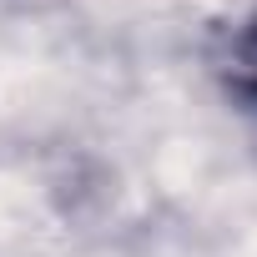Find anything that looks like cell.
Listing matches in <instances>:
<instances>
[{"mask_svg":"<svg viewBox=\"0 0 257 257\" xmlns=\"http://www.w3.org/2000/svg\"><path fill=\"white\" fill-rule=\"evenodd\" d=\"M222 71H227V86L257 111V11L232 31L227 56H222Z\"/></svg>","mask_w":257,"mask_h":257,"instance_id":"6da1fadb","label":"cell"}]
</instances>
